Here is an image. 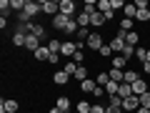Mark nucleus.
Here are the masks:
<instances>
[{
  "label": "nucleus",
  "mask_w": 150,
  "mask_h": 113,
  "mask_svg": "<svg viewBox=\"0 0 150 113\" xmlns=\"http://www.w3.org/2000/svg\"><path fill=\"white\" fill-rule=\"evenodd\" d=\"M75 70H78V63H73V60L65 63V73H68V75H75Z\"/></svg>",
  "instance_id": "obj_40"
},
{
  "label": "nucleus",
  "mask_w": 150,
  "mask_h": 113,
  "mask_svg": "<svg viewBox=\"0 0 150 113\" xmlns=\"http://www.w3.org/2000/svg\"><path fill=\"white\" fill-rule=\"evenodd\" d=\"M38 13H43L40 3H35V0H25V10L18 13V18H20V23L25 25V23H30V18H35Z\"/></svg>",
  "instance_id": "obj_1"
},
{
  "label": "nucleus",
  "mask_w": 150,
  "mask_h": 113,
  "mask_svg": "<svg viewBox=\"0 0 150 113\" xmlns=\"http://www.w3.org/2000/svg\"><path fill=\"white\" fill-rule=\"evenodd\" d=\"M55 106H58V108H60L63 113H70V101H68V96H60Z\"/></svg>",
  "instance_id": "obj_18"
},
{
  "label": "nucleus",
  "mask_w": 150,
  "mask_h": 113,
  "mask_svg": "<svg viewBox=\"0 0 150 113\" xmlns=\"http://www.w3.org/2000/svg\"><path fill=\"white\" fill-rule=\"evenodd\" d=\"M118 96L123 98V101H125V98H130V96H135V93H133V86H130V83H120V91H118Z\"/></svg>",
  "instance_id": "obj_12"
},
{
  "label": "nucleus",
  "mask_w": 150,
  "mask_h": 113,
  "mask_svg": "<svg viewBox=\"0 0 150 113\" xmlns=\"http://www.w3.org/2000/svg\"><path fill=\"white\" fill-rule=\"evenodd\" d=\"M50 113H63V111H60V108L55 106V108H50Z\"/></svg>",
  "instance_id": "obj_49"
},
{
  "label": "nucleus",
  "mask_w": 150,
  "mask_h": 113,
  "mask_svg": "<svg viewBox=\"0 0 150 113\" xmlns=\"http://www.w3.org/2000/svg\"><path fill=\"white\" fill-rule=\"evenodd\" d=\"M40 8H43V13L45 15H60V3H55V0H43L40 3Z\"/></svg>",
  "instance_id": "obj_2"
},
{
  "label": "nucleus",
  "mask_w": 150,
  "mask_h": 113,
  "mask_svg": "<svg viewBox=\"0 0 150 113\" xmlns=\"http://www.w3.org/2000/svg\"><path fill=\"white\" fill-rule=\"evenodd\" d=\"M18 111V101H3L0 103V113H15Z\"/></svg>",
  "instance_id": "obj_10"
},
{
  "label": "nucleus",
  "mask_w": 150,
  "mask_h": 113,
  "mask_svg": "<svg viewBox=\"0 0 150 113\" xmlns=\"http://www.w3.org/2000/svg\"><path fill=\"white\" fill-rule=\"evenodd\" d=\"M108 75H110V81H115V83H123L125 81V70H118V68H110Z\"/></svg>",
  "instance_id": "obj_11"
},
{
  "label": "nucleus",
  "mask_w": 150,
  "mask_h": 113,
  "mask_svg": "<svg viewBox=\"0 0 150 113\" xmlns=\"http://www.w3.org/2000/svg\"><path fill=\"white\" fill-rule=\"evenodd\" d=\"M125 63H128V60H125L123 55H115V58H112V68H118V70H123Z\"/></svg>",
  "instance_id": "obj_27"
},
{
  "label": "nucleus",
  "mask_w": 150,
  "mask_h": 113,
  "mask_svg": "<svg viewBox=\"0 0 150 113\" xmlns=\"http://www.w3.org/2000/svg\"><path fill=\"white\" fill-rule=\"evenodd\" d=\"M25 28H28V35H35V38H43L45 35V28L43 25H38V23H25Z\"/></svg>",
  "instance_id": "obj_6"
},
{
  "label": "nucleus",
  "mask_w": 150,
  "mask_h": 113,
  "mask_svg": "<svg viewBox=\"0 0 150 113\" xmlns=\"http://www.w3.org/2000/svg\"><path fill=\"white\" fill-rule=\"evenodd\" d=\"M78 30H80L78 20H75V18H70V20H68V25H65V33H78Z\"/></svg>",
  "instance_id": "obj_25"
},
{
  "label": "nucleus",
  "mask_w": 150,
  "mask_h": 113,
  "mask_svg": "<svg viewBox=\"0 0 150 113\" xmlns=\"http://www.w3.org/2000/svg\"><path fill=\"white\" fill-rule=\"evenodd\" d=\"M75 20H78V25H80V28H90V15H88V13H78Z\"/></svg>",
  "instance_id": "obj_19"
},
{
  "label": "nucleus",
  "mask_w": 150,
  "mask_h": 113,
  "mask_svg": "<svg viewBox=\"0 0 150 113\" xmlns=\"http://www.w3.org/2000/svg\"><path fill=\"white\" fill-rule=\"evenodd\" d=\"M148 63H150V48H148Z\"/></svg>",
  "instance_id": "obj_50"
},
{
  "label": "nucleus",
  "mask_w": 150,
  "mask_h": 113,
  "mask_svg": "<svg viewBox=\"0 0 150 113\" xmlns=\"http://www.w3.org/2000/svg\"><path fill=\"white\" fill-rule=\"evenodd\" d=\"M78 38H80L83 43H88V38H90V30H88V28H80V30H78Z\"/></svg>",
  "instance_id": "obj_39"
},
{
  "label": "nucleus",
  "mask_w": 150,
  "mask_h": 113,
  "mask_svg": "<svg viewBox=\"0 0 150 113\" xmlns=\"http://www.w3.org/2000/svg\"><path fill=\"white\" fill-rule=\"evenodd\" d=\"M135 18H138L140 23H148L150 20V10H148V8H145V10H138V15H135Z\"/></svg>",
  "instance_id": "obj_32"
},
{
  "label": "nucleus",
  "mask_w": 150,
  "mask_h": 113,
  "mask_svg": "<svg viewBox=\"0 0 150 113\" xmlns=\"http://www.w3.org/2000/svg\"><path fill=\"white\" fill-rule=\"evenodd\" d=\"M103 35L100 33H90V38H88V48H93V50H100L103 48Z\"/></svg>",
  "instance_id": "obj_5"
},
{
  "label": "nucleus",
  "mask_w": 150,
  "mask_h": 113,
  "mask_svg": "<svg viewBox=\"0 0 150 113\" xmlns=\"http://www.w3.org/2000/svg\"><path fill=\"white\" fill-rule=\"evenodd\" d=\"M25 48L35 53V50L40 48V38H35V35H28V40H25Z\"/></svg>",
  "instance_id": "obj_14"
},
{
  "label": "nucleus",
  "mask_w": 150,
  "mask_h": 113,
  "mask_svg": "<svg viewBox=\"0 0 150 113\" xmlns=\"http://www.w3.org/2000/svg\"><path fill=\"white\" fill-rule=\"evenodd\" d=\"M143 70H145V75H150V63H148V60L143 63Z\"/></svg>",
  "instance_id": "obj_47"
},
{
  "label": "nucleus",
  "mask_w": 150,
  "mask_h": 113,
  "mask_svg": "<svg viewBox=\"0 0 150 113\" xmlns=\"http://www.w3.org/2000/svg\"><path fill=\"white\" fill-rule=\"evenodd\" d=\"M95 88H98V83H95V81H90V78L80 83V91H85V93H93V91H95Z\"/></svg>",
  "instance_id": "obj_20"
},
{
  "label": "nucleus",
  "mask_w": 150,
  "mask_h": 113,
  "mask_svg": "<svg viewBox=\"0 0 150 113\" xmlns=\"http://www.w3.org/2000/svg\"><path fill=\"white\" fill-rule=\"evenodd\" d=\"M123 10H125V18H128V20H133V18L138 15V8H135V3H133V5H125Z\"/></svg>",
  "instance_id": "obj_24"
},
{
  "label": "nucleus",
  "mask_w": 150,
  "mask_h": 113,
  "mask_svg": "<svg viewBox=\"0 0 150 113\" xmlns=\"http://www.w3.org/2000/svg\"><path fill=\"white\" fill-rule=\"evenodd\" d=\"M120 30H125V33H133V20L123 18V23H120Z\"/></svg>",
  "instance_id": "obj_34"
},
{
  "label": "nucleus",
  "mask_w": 150,
  "mask_h": 113,
  "mask_svg": "<svg viewBox=\"0 0 150 113\" xmlns=\"http://www.w3.org/2000/svg\"><path fill=\"white\" fill-rule=\"evenodd\" d=\"M75 53H78V45H75V43H70V40H65V43H63V48H60V55H65V58H73Z\"/></svg>",
  "instance_id": "obj_7"
},
{
  "label": "nucleus",
  "mask_w": 150,
  "mask_h": 113,
  "mask_svg": "<svg viewBox=\"0 0 150 113\" xmlns=\"http://www.w3.org/2000/svg\"><path fill=\"white\" fill-rule=\"evenodd\" d=\"M68 20H70V18H65V15H55L53 18V28H55V30H65Z\"/></svg>",
  "instance_id": "obj_13"
},
{
  "label": "nucleus",
  "mask_w": 150,
  "mask_h": 113,
  "mask_svg": "<svg viewBox=\"0 0 150 113\" xmlns=\"http://www.w3.org/2000/svg\"><path fill=\"white\" fill-rule=\"evenodd\" d=\"M75 78H78V81H88V68H83V65H78V70H75Z\"/></svg>",
  "instance_id": "obj_28"
},
{
  "label": "nucleus",
  "mask_w": 150,
  "mask_h": 113,
  "mask_svg": "<svg viewBox=\"0 0 150 113\" xmlns=\"http://www.w3.org/2000/svg\"><path fill=\"white\" fill-rule=\"evenodd\" d=\"M98 10H100V13L112 10V8H110V0H98Z\"/></svg>",
  "instance_id": "obj_37"
},
{
  "label": "nucleus",
  "mask_w": 150,
  "mask_h": 113,
  "mask_svg": "<svg viewBox=\"0 0 150 113\" xmlns=\"http://www.w3.org/2000/svg\"><path fill=\"white\" fill-rule=\"evenodd\" d=\"M103 93H105V91H103V86H98L95 91H93V96H95V98H103Z\"/></svg>",
  "instance_id": "obj_45"
},
{
  "label": "nucleus",
  "mask_w": 150,
  "mask_h": 113,
  "mask_svg": "<svg viewBox=\"0 0 150 113\" xmlns=\"http://www.w3.org/2000/svg\"><path fill=\"white\" fill-rule=\"evenodd\" d=\"M95 83H98V86H108V83H110V75H108V73H100V75L95 78Z\"/></svg>",
  "instance_id": "obj_33"
},
{
  "label": "nucleus",
  "mask_w": 150,
  "mask_h": 113,
  "mask_svg": "<svg viewBox=\"0 0 150 113\" xmlns=\"http://www.w3.org/2000/svg\"><path fill=\"white\" fill-rule=\"evenodd\" d=\"M103 23H105V15H103L100 10H98L95 15H90V25H93V28H100Z\"/></svg>",
  "instance_id": "obj_17"
},
{
  "label": "nucleus",
  "mask_w": 150,
  "mask_h": 113,
  "mask_svg": "<svg viewBox=\"0 0 150 113\" xmlns=\"http://www.w3.org/2000/svg\"><path fill=\"white\" fill-rule=\"evenodd\" d=\"M118 91H120V83H115V81H110V83L105 86V93H108V96H118Z\"/></svg>",
  "instance_id": "obj_21"
},
{
  "label": "nucleus",
  "mask_w": 150,
  "mask_h": 113,
  "mask_svg": "<svg viewBox=\"0 0 150 113\" xmlns=\"http://www.w3.org/2000/svg\"><path fill=\"white\" fill-rule=\"evenodd\" d=\"M73 113H78V111H73Z\"/></svg>",
  "instance_id": "obj_51"
},
{
  "label": "nucleus",
  "mask_w": 150,
  "mask_h": 113,
  "mask_svg": "<svg viewBox=\"0 0 150 113\" xmlns=\"http://www.w3.org/2000/svg\"><path fill=\"white\" fill-rule=\"evenodd\" d=\"M98 53H100L103 58H110V55H112V48H110V43H105V45H103L100 50H98Z\"/></svg>",
  "instance_id": "obj_35"
},
{
  "label": "nucleus",
  "mask_w": 150,
  "mask_h": 113,
  "mask_svg": "<svg viewBox=\"0 0 150 113\" xmlns=\"http://www.w3.org/2000/svg\"><path fill=\"white\" fill-rule=\"evenodd\" d=\"M133 93H135L138 98H140V96H145V93H148V83H145L143 78H138V81L133 83Z\"/></svg>",
  "instance_id": "obj_8"
},
{
  "label": "nucleus",
  "mask_w": 150,
  "mask_h": 113,
  "mask_svg": "<svg viewBox=\"0 0 150 113\" xmlns=\"http://www.w3.org/2000/svg\"><path fill=\"white\" fill-rule=\"evenodd\" d=\"M83 60H85V53H83V50H78V53L73 55V63H78V65H80Z\"/></svg>",
  "instance_id": "obj_42"
},
{
  "label": "nucleus",
  "mask_w": 150,
  "mask_h": 113,
  "mask_svg": "<svg viewBox=\"0 0 150 113\" xmlns=\"http://www.w3.org/2000/svg\"><path fill=\"white\" fill-rule=\"evenodd\" d=\"M0 13H3V18L10 15V0H0Z\"/></svg>",
  "instance_id": "obj_31"
},
{
  "label": "nucleus",
  "mask_w": 150,
  "mask_h": 113,
  "mask_svg": "<svg viewBox=\"0 0 150 113\" xmlns=\"http://www.w3.org/2000/svg\"><path fill=\"white\" fill-rule=\"evenodd\" d=\"M110 8L112 10H120V8H125V3L123 0H110Z\"/></svg>",
  "instance_id": "obj_43"
},
{
  "label": "nucleus",
  "mask_w": 150,
  "mask_h": 113,
  "mask_svg": "<svg viewBox=\"0 0 150 113\" xmlns=\"http://www.w3.org/2000/svg\"><path fill=\"white\" fill-rule=\"evenodd\" d=\"M53 81H55V83H58V86H65V83H68V81H70V75H68V73H65V70H58V73H55V75H53Z\"/></svg>",
  "instance_id": "obj_15"
},
{
  "label": "nucleus",
  "mask_w": 150,
  "mask_h": 113,
  "mask_svg": "<svg viewBox=\"0 0 150 113\" xmlns=\"http://www.w3.org/2000/svg\"><path fill=\"white\" fill-rule=\"evenodd\" d=\"M90 113H105V106H93Z\"/></svg>",
  "instance_id": "obj_46"
},
{
  "label": "nucleus",
  "mask_w": 150,
  "mask_h": 113,
  "mask_svg": "<svg viewBox=\"0 0 150 113\" xmlns=\"http://www.w3.org/2000/svg\"><path fill=\"white\" fill-rule=\"evenodd\" d=\"M140 75H138V70H125V81L123 83H130V86H133L135 81H138Z\"/></svg>",
  "instance_id": "obj_22"
},
{
  "label": "nucleus",
  "mask_w": 150,
  "mask_h": 113,
  "mask_svg": "<svg viewBox=\"0 0 150 113\" xmlns=\"http://www.w3.org/2000/svg\"><path fill=\"white\" fill-rule=\"evenodd\" d=\"M50 55H53V53H50V48H43V45L35 50V58L38 60H50Z\"/></svg>",
  "instance_id": "obj_16"
},
{
  "label": "nucleus",
  "mask_w": 150,
  "mask_h": 113,
  "mask_svg": "<svg viewBox=\"0 0 150 113\" xmlns=\"http://www.w3.org/2000/svg\"><path fill=\"white\" fill-rule=\"evenodd\" d=\"M48 48H50V53H58V55H60V48H63V43L53 38V40H48Z\"/></svg>",
  "instance_id": "obj_26"
},
{
  "label": "nucleus",
  "mask_w": 150,
  "mask_h": 113,
  "mask_svg": "<svg viewBox=\"0 0 150 113\" xmlns=\"http://www.w3.org/2000/svg\"><path fill=\"white\" fill-rule=\"evenodd\" d=\"M105 113H123V108H115V106H105Z\"/></svg>",
  "instance_id": "obj_44"
},
{
  "label": "nucleus",
  "mask_w": 150,
  "mask_h": 113,
  "mask_svg": "<svg viewBox=\"0 0 150 113\" xmlns=\"http://www.w3.org/2000/svg\"><path fill=\"white\" fill-rule=\"evenodd\" d=\"M140 108H150V91L145 96H140Z\"/></svg>",
  "instance_id": "obj_41"
},
{
  "label": "nucleus",
  "mask_w": 150,
  "mask_h": 113,
  "mask_svg": "<svg viewBox=\"0 0 150 113\" xmlns=\"http://www.w3.org/2000/svg\"><path fill=\"white\" fill-rule=\"evenodd\" d=\"M138 40H140V35H138V33H128V35H125V43H128V45H133V48H135V45H138Z\"/></svg>",
  "instance_id": "obj_23"
},
{
  "label": "nucleus",
  "mask_w": 150,
  "mask_h": 113,
  "mask_svg": "<svg viewBox=\"0 0 150 113\" xmlns=\"http://www.w3.org/2000/svg\"><path fill=\"white\" fill-rule=\"evenodd\" d=\"M135 113H150V108H138Z\"/></svg>",
  "instance_id": "obj_48"
},
{
  "label": "nucleus",
  "mask_w": 150,
  "mask_h": 113,
  "mask_svg": "<svg viewBox=\"0 0 150 113\" xmlns=\"http://www.w3.org/2000/svg\"><path fill=\"white\" fill-rule=\"evenodd\" d=\"M135 58H138L140 63H145V60H148V48H135Z\"/></svg>",
  "instance_id": "obj_29"
},
{
  "label": "nucleus",
  "mask_w": 150,
  "mask_h": 113,
  "mask_svg": "<svg viewBox=\"0 0 150 113\" xmlns=\"http://www.w3.org/2000/svg\"><path fill=\"white\" fill-rule=\"evenodd\" d=\"M90 103H88V101H80V103H78V106H75V111H78V113H90Z\"/></svg>",
  "instance_id": "obj_30"
},
{
  "label": "nucleus",
  "mask_w": 150,
  "mask_h": 113,
  "mask_svg": "<svg viewBox=\"0 0 150 113\" xmlns=\"http://www.w3.org/2000/svg\"><path fill=\"white\" fill-rule=\"evenodd\" d=\"M108 106H115V108H123V98L120 96H110V103Z\"/></svg>",
  "instance_id": "obj_38"
},
{
  "label": "nucleus",
  "mask_w": 150,
  "mask_h": 113,
  "mask_svg": "<svg viewBox=\"0 0 150 113\" xmlns=\"http://www.w3.org/2000/svg\"><path fill=\"white\" fill-rule=\"evenodd\" d=\"M138 108H140V98H138V96H130V98H125V101H123V111H125V113L138 111Z\"/></svg>",
  "instance_id": "obj_3"
},
{
  "label": "nucleus",
  "mask_w": 150,
  "mask_h": 113,
  "mask_svg": "<svg viewBox=\"0 0 150 113\" xmlns=\"http://www.w3.org/2000/svg\"><path fill=\"white\" fill-rule=\"evenodd\" d=\"M110 48H112V53H120V55H123V50H125V40L115 35V38L110 40Z\"/></svg>",
  "instance_id": "obj_9"
},
{
  "label": "nucleus",
  "mask_w": 150,
  "mask_h": 113,
  "mask_svg": "<svg viewBox=\"0 0 150 113\" xmlns=\"http://www.w3.org/2000/svg\"><path fill=\"white\" fill-rule=\"evenodd\" d=\"M133 55H135V48H133V45H128V43H125V50H123V58H125V60H130V58H133Z\"/></svg>",
  "instance_id": "obj_36"
},
{
  "label": "nucleus",
  "mask_w": 150,
  "mask_h": 113,
  "mask_svg": "<svg viewBox=\"0 0 150 113\" xmlns=\"http://www.w3.org/2000/svg\"><path fill=\"white\" fill-rule=\"evenodd\" d=\"M73 13H75V3L73 0H60V15L73 18Z\"/></svg>",
  "instance_id": "obj_4"
}]
</instances>
